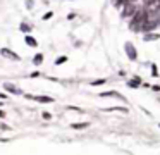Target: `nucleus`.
<instances>
[{"mask_svg": "<svg viewBox=\"0 0 160 155\" xmlns=\"http://www.w3.org/2000/svg\"><path fill=\"white\" fill-rule=\"evenodd\" d=\"M124 48H126V54H128V57L131 60H136V57H138V54H136V48H134V45L131 42H128L126 45H124Z\"/></svg>", "mask_w": 160, "mask_h": 155, "instance_id": "1", "label": "nucleus"}, {"mask_svg": "<svg viewBox=\"0 0 160 155\" xmlns=\"http://www.w3.org/2000/svg\"><path fill=\"white\" fill-rule=\"evenodd\" d=\"M0 54L4 55V57H7V59H12V60H21V57L16 54V52H12L11 48H2L0 50Z\"/></svg>", "mask_w": 160, "mask_h": 155, "instance_id": "2", "label": "nucleus"}, {"mask_svg": "<svg viewBox=\"0 0 160 155\" xmlns=\"http://www.w3.org/2000/svg\"><path fill=\"white\" fill-rule=\"evenodd\" d=\"M134 12H136V7H134V4H133V2H126V7H124V11H122V17L133 16Z\"/></svg>", "mask_w": 160, "mask_h": 155, "instance_id": "3", "label": "nucleus"}, {"mask_svg": "<svg viewBox=\"0 0 160 155\" xmlns=\"http://www.w3.org/2000/svg\"><path fill=\"white\" fill-rule=\"evenodd\" d=\"M157 24H158V21H145L143 24H141V28L148 33V31H152V29H155V28H157Z\"/></svg>", "mask_w": 160, "mask_h": 155, "instance_id": "4", "label": "nucleus"}, {"mask_svg": "<svg viewBox=\"0 0 160 155\" xmlns=\"http://www.w3.org/2000/svg\"><path fill=\"white\" fill-rule=\"evenodd\" d=\"M4 88H5V90L9 91V93H14V95H21V93H22V91L19 90L17 86L11 85V83H5V85H4Z\"/></svg>", "mask_w": 160, "mask_h": 155, "instance_id": "5", "label": "nucleus"}, {"mask_svg": "<svg viewBox=\"0 0 160 155\" xmlns=\"http://www.w3.org/2000/svg\"><path fill=\"white\" fill-rule=\"evenodd\" d=\"M158 38H160V35H158V33H146V36H143V40H145V42H153V40H158Z\"/></svg>", "mask_w": 160, "mask_h": 155, "instance_id": "6", "label": "nucleus"}, {"mask_svg": "<svg viewBox=\"0 0 160 155\" xmlns=\"http://www.w3.org/2000/svg\"><path fill=\"white\" fill-rule=\"evenodd\" d=\"M36 102H40V103H52L53 98L52 96H33Z\"/></svg>", "mask_w": 160, "mask_h": 155, "instance_id": "7", "label": "nucleus"}, {"mask_svg": "<svg viewBox=\"0 0 160 155\" xmlns=\"http://www.w3.org/2000/svg\"><path fill=\"white\" fill-rule=\"evenodd\" d=\"M24 42H26L28 45H31V47H38V42L33 36H29V35H26V36H24Z\"/></svg>", "mask_w": 160, "mask_h": 155, "instance_id": "8", "label": "nucleus"}, {"mask_svg": "<svg viewBox=\"0 0 160 155\" xmlns=\"http://www.w3.org/2000/svg\"><path fill=\"white\" fill-rule=\"evenodd\" d=\"M128 85L131 86V88H138V86L141 85V79H139V78H134V79H131V81H129Z\"/></svg>", "mask_w": 160, "mask_h": 155, "instance_id": "9", "label": "nucleus"}, {"mask_svg": "<svg viewBox=\"0 0 160 155\" xmlns=\"http://www.w3.org/2000/svg\"><path fill=\"white\" fill-rule=\"evenodd\" d=\"M33 62H35V66H40L43 62V54H36L35 59H33Z\"/></svg>", "mask_w": 160, "mask_h": 155, "instance_id": "10", "label": "nucleus"}, {"mask_svg": "<svg viewBox=\"0 0 160 155\" xmlns=\"http://www.w3.org/2000/svg\"><path fill=\"white\" fill-rule=\"evenodd\" d=\"M71 128H74V129H85V128H88V123H78V124H72Z\"/></svg>", "mask_w": 160, "mask_h": 155, "instance_id": "11", "label": "nucleus"}, {"mask_svg": "<svg viewBox=\"0 0 160 155\" xmlns=\"http://www.w3.org/2000/svg\"><path fill=\"white\" fill-rule=\"evenodd\" d=\"M100 96H119L121 98V95L115 93V91H105V93H100Z\"/></svg>", "mask_w": 160, "mask_h": 155, "instance_id": "12", "label": "nucleus"}, {"mask_svg": "<svg viewBox=\"0 0 160 155\" xmlns=\"http://www.w3.org/2000/svg\"><path fill=\"white\" fill-rule=\"evenodd\" d=\"M21 31L22 33H29V31H31V26L26 24V22H22V24H21Z\"/></svg>", "mask_w": 160, "mask_h": 155, "instance_id": "13", "label": "nucleus"}, {"mask_svg": "<svg viewBox=\"0 0 160 155\" xmlns=\"http://www.w3.org/2000/svg\"><path fill=\"white\" fill-rule=\"evenodd\" d=\"M65 60H67V57H65V55H64V57H59V59L55 60V64H57V66H60V64H64Z\"/></svg>", "mask_w": 160, "mask_h": 155, "instance_id": "14", "label": "nucleus"}, {"mask_svg": "<svg viewBox=\"0 0 160 155\" xmlns=\"http://www.w3.org/2000/svg\"><path fill=\"white\" fill-rule=\"evenodd\" d=\"M42 117L45 119V121H50V119H52V114H50V112H43Z\"/></svg>", "mask_w": 160, "mask_h": 155, "instance_id": "15", "label": "nucleus"}, {"mask_svg": "<svg viewBox=\"0 0 160 155\" xmlns=\"http://www.w3.org/2000/svg\"><path fill=\"white\" fill-rule=\"evenodd\" d=\"M103 83H105V79H96V81H93L91 85H93V86H98V85H103Z\"/></svg>", "mask_w": 160, "mask_h": 155, "instance_id": "16", "label": "nucleus"}, {"mask_svg": "<svg viewBox=\"0 0 160 155\" xmlns=\"http://www.w3.org/2000/svg\"><path fill=\"white\" fill-rule=\"evenodd\" d=\"M145 5H152V4H155V0H143Z\"/></svg>", "mask_w": 160, "mask_h": 155, "instance_id": "17", "label": "nucleus"}, {"mask_svg": "<svg viewBox=\"0 0 160 155\" xmlns=\"http://www.w3.org/2000/svg\"><path fill=\"white\" fill-rule=\"evenodd\" d=\"M50 17H52V12H47V14H45V16H43V19H45V21H47V19H50Z\"/></svg>", "mask_w": 160, "mask_h": 155, "instance_id": "18", "label": "nucleus"}, {"mask_svg": "<svg viewBox=\"0 0 160 155\" xmlns=\"http://www.w3.org/2000/svg\"><path fill=\"white\" fill-rule=\"evenodd\" d=\"M122 2H126V0H114V4H115V5H121V4H122Z\"/></svg>", "mask_w": 160, "mask_h": 155, "instance_id": "19", "label": "nucleus"}, {"mask_svg": "<svg viewBox=\"0 0 160 155\" xmlns=\"http://www.w3.org/2000/svg\"><path fill=\"white\" fill-rule=\"evenodd\" d=\"M152 72H153V76H157V67L155 66H152Z\"/></svg>", "mask_w": 160, "mask_h": 155, "instance_id": "20", "label": "nucleus"}, {"mask_svg": "<svg viewBox=\"0 0 160 155\" xmlns=\"http://www.w3.org/2000/svg\"><path fill=\"white\" fill-rule=\"evenodd\" d=\"M0 117H2V119L5 117V112H4V110H0Z\"/></svg>", "mask_w": 160, "mask_h": 155, "instance_id": "21", "label": "nucleus"}, {"mask_svg": "<svg viewBox=\"0 0 160 155\" xmlns=\"http://www.w3.org/2000/svg\"><path fill=\"white\" fill-rule=\"evenodd\" d=\"M0 98H2V100H4V98H5V95H4V93H0Z\"/></svg>", "mask_w": 160, "mask_h": 155, "instance_id": "22", "label": "nucleus"}, {"mask_svg": "<svg viewBox=\"0 0 160 155\" xmlns=\"http://www.w3.org/2000/svg\"><path fill=\"white\" fill-rule=\"evenodd\" d=\"M126 2H134V0H126Z\"/></svg>", "mask_w": 160, "mask_h": 155, "instance_id": "23", "label": "nucleus"}]
</instances>
